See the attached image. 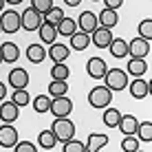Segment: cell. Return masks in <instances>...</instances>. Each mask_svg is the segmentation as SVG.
I'll return each mask as SVG.
<instances>
[{
    "label": "cell",
    "instance_id": "37",
    "mask_svg": "<svg viewBox=\"0 0 152 152\" xmlns=\"http://www.w3.org/2000/svg\"><path fill=\"white\" fill-rule=\"evenodd\" d=\"M31 7H33L35 11L44 13V11H49V9L53 7V0H31Z\"/></svg>",
    "mask_w": 152,
    "mask_h": 152
},
{
    "label": "cell",
    "instance_id": "17",
    "mask_svg": "<svg viewBox=\"0 0 152 152\" xmlns=\"http://www.w3.org/2000/svg\"><path fill=\"white\" fill-rule=\"evenodd\" d=\"M80 31H84V33H93V31L97 29V15L93 13V11H82L80 13Z\"/></svg>",
    "mask_w": 152,
    "mask_h": 152
},
{
    "label": "cell",
    "instance_id": "3",
    "mask_svg": "<svg viewBox=\"0 0 152 152\" xmlns=\"http://www.w3.org/2000/svg\"><path fill=\"white\" fill-rule=\"evenodd\" d=\"M110 102H113V91L108 86H95L88 93V104L93 108H106L110 106Z\"/></svg>",
    "mask_w": 152,
    "mask_h": 152
},
{
    "label": "cell",
    "instance_id": "39",
    "mask_svg": "<svg viewBox=\"0 0 152 152\" xmlns=\"http://www.w3.org/2000/svg\"><path fill=\"white\" fill-rule=\"evenodd\" d=\"M104 4H106L108 9H115V11H117V9L124 4V0H104Z\"/></svg>",
    "mask_w": 152,
    "mask_h": 152
},
{
    "label": "cell",
    "instance_id": "15",
    "mask_svg": "<svg viewBox=\"0 0 152 152\" xmlns=\"http://www.w3.org/2000/svg\"><path fill=\"white\" fill-rule=\"evenodd\" d=\"M97 22H99V27H106V29H113V27H117V22H119V13L115 11V9H102L97 15Z\"/></svg>",
    "mask_w": 152,
    "mask_h": 152
},
{
    "label": "cell",
    "instance_id": "12",
    "mask_svg": "<svg viewBox=\"0 0 152 152\" xmlns=\"http://www.w3.org/2000/svg\"><path fill=\"white\" fill-rule=\"evenodd\" d=\"M106 71H108V66H106V62H104L102 57H91V60L86 62V73L93 80H102Z\"/></svg>",
    "mask_w": 152,
    "mask_h": 152
},
{
    "label": "cell",
    "instance_id": "16",
    "mask_svg": "<svg viewBox=\"0 0 152 152\" xmlns=\"http://www.w3.org/2000/svg\"><path fill=\"white\" fill-rule=\"evenodd\" d=\"M106 143H108V134L91 132V134H88V141H86V152H97V150L106 148Z\"/></svg>",
    "mask_w": 152,
    "mask_h": 152
},
{
    "label": "cell",
    "instance_id": "21",
    "mask_svg": "<svg viewBox=\"0 0 152 152\" xmlns=\"http://www.w3.org/2000/svg\"><path fill=\"white\" fill-rule=\"evenodd\" d=\"M137 117L134 115H121V119H119V124H117V128L121 130L124 134H134L137 132Z\"/></svg>",
    "mask_w": 152,
    "mask_h": 152
},
{
    "label": "cell",
    "instance_id": "41",
    "mask_svg": "<svg viewBox=\"0 0 152 152\" xmlns=\"http://www.w3.org/2000/svg\"><path fill=\"white\" fill-rule=\"evenodd\" d=\"M7 97V86H4V82H0V102Z\"/></svg>",
    "mask_w": 152,
    "mask_h": 152
},
{
    "label": "cell",
    "instance_id": "43",
    "mask_svg": "<svg viewBox=\"0 0 152 152\" xmlns=\"http://www.w3.org/2000/svg\"><path fill=\"white\" fill-rule=\"evenodd\" d=\"M2 9H4V0H0V11H2Z\"/></svg>",
    "mask_w": 152,
    "mask_h": 152
},
{
    "label": "cell",
    "instance_id": "14",
    "mask_svg": "<svg viewBox=\"0 0 152 152\" xmlns=\"http://www.w3.org/2000/svg\"><path fill=\"white\" fill-rule=\"evenodd\" d=\"M128 88H130V95H132L134 99H143V97L150 95V84L145 82V80H141V77L132 80V82L128 84Z\"/></svg>",
    "mask_w": 152,
    "mask_h": 152
},
{
    "label": "cell",
    "instance_id": "42",
    "mask_svg": "<svg viewBox=\"0 0 152 152\" xmlns=\"http://www.w3.org/2000/svg\"><path fill=\"white\" fill-rule=\"evenodd\" d=\"M22 0H4V4H11V7H15V4H20Z\"/></svg>",
    "mask_w": 152,
    "mask_h": 152
},
{
    "label": "cell",
    "instance_id": "6",
    "mask_svg": "<svg viewBox=\"0 0 152 152\" xmlns=\"http://www.w3.org/2000/svg\"><path fill=\"white\" fill-rule=\"evenodd\" d=\"M51 115L55 117H69L73 113V102L66 95H60V97H51V108H49Z\"/></svg>",
    "mask_w": 152,
    "mask_h": 152
},
{
    "label": "cell",
    "instance_id": "1",
    "mask_svg": "<svg viewBox=\"0 0 152 152\" xmlns=\"http://www.w3.org/2000/svg\"><path fill=\"white\" fill-rule=\"evenodd\" d=\"M102 80H106V86L110 88V91H115V93L128 88V73L121 71V69H108L104 73Z\"/></svg>",
    "mask_w": 152,
    "mask_h": 152
},
{
    "label": "cell",
    "instance_id": "29",
    "mask_svg": "<svg viewBox=\"0 0 152 152\" xmlns=\"http://www.w3.org/2000/svg\"><path fill=\"white\" fill-rule=\"evenodd\" d=\"M119 119H121V113H119L117 108H108L106 106V110H104V124H106L108 128H117Z\"/></svg>",
    "mask_w": 152,
    "mask_h": 152
},
{
    "label": "cell",
    "instance_id": "34",
    "mask_svg": "<svg viewBox=\"0 0 152 152\" xmlns=\"http://www.w3.org/2000/svg\"><path fill=\"white\" fill-rule=\"evenodd\" d=\"M139 143H141V141L134 137V134H126L124 141H121V150L124 152H137L139 150Z\"/></svg>",
    "mask_w": 152,
    "mask_h": 152
},
{
    "label": "cell",
    "instance_id": "13",
    "mask_svg": "<svg viewBox=\"0 0 152 152\" xmlns=\"http://www.w3.org/2000/svg\"><path fill=\"white\" fill-rule=\"evenodd\" d=\"M126 73L132 75V77H143L145 73H148V62H145V57H130Z\"/></svg>",
    "mask_w": 152,
    "mask_h": 152
},
{
    "label": "cell",
    "instance_id": "5",
    "mask_svg": "<svg viewBox=\"0 0 152 152\" xmlns=\"http://www.w3.org/2000/svg\"><path fill=\"white\" fill-rule=\"evenodd\" d=\"M40 24H42V13L35 11L33 7L24 9V11L20 13V29H24V31H38Z\"/></svg>",
    "mask_w": 152,
    "mask_h": 152
},
{
    "label": "cell",
    "instance_id": "36",
    "mask_svg": "<svg viewBox=\"0 0 152 152\" xmlns=\"http://www.w3.org/2000/svg\"><path fill=\"white\" fill-rule=\"evenodd\" d=\"M139 38L152 40V20L150 18H145V20H141V22H139Z\"/></svg>",
    "mask_w": 152,
    "mask_h": 152
},
{
    "label": "cell",
    "instance_id": "30",
    "mask_svg": "<svg viewBox=\"0 0 152 152\" xmlns=\"http://www.w3.org/2000/svg\"><path fill=\"white\" fill-rule=\"evenodd\" d=\"M69 75H71V69L64 62H55L53 69H51V77L53 80H69Z\"/></svg>",
    "mask_w": 152,
    "mask_h": 152
},
{
    "label": "cell",
    "instance_id": "11",
    "mask_svg": "<svg viewBox=\"0 0 152 152\" xmlns=\"http://www.w3.org/2000/svg\"><path fill=\"white\" fill-rule=\"evenodd\" d=\"M18 110H20V108L15 106L11 99H9V102H4V99L0 102V119H2L4 124H13L15 119L20 117V113H18Z\"/></svg>",
    "mask_w": 152,
    "mask_h": 152
},
{
    "label": "cell",
    "instance_id": "40",
    "mask_svg": "<svg viewBox=\"0 0 152 152\" xmlns=\"http://www.w3.org/2000/svg\"><path fill=\"white\" fill-rule=\"evenodd\" d=\"M64 4H66V7H80L82 0H64Z\"/></svg>",
    "mask_w": 152,
    "mask_h": 152
},
{
    "label": "cell",
    "instance_id": "7",
    "mask_svg": "<svg viewBox=\"0 0 152 152\" xmlns=\"http://www.w3.org/2000/svg\"><path fill=\"white\" fill-rule=\"evenodd\" d=\"M18 143V130L13 128V124H2L0 126V148H13Z\"/></svg>",
    "mask_w": 152,
    "mask_h": 152
},
{
    "label": "cell",
    "instance_id": "25",
    "mask_svg": "<svg viewBox=\"0 0 152 152\" xmlns=\"http://www.w3.org/2000/svg\"><path fill=\"white\" fill-rule=\"evenodd\" d=\"M44 57H46V51H44V46H42V44H29L27 46V60L29 62H33V64H42Z\"/></svg>",
    "mask_w": 152,
    "mask_h": 152
},
{
    "label": "cell",
    "instance_id": "45",
    "mask_svg": "<svg viewBox=\"0 0 152 152\" xmlns=\"http://www.w3.org/2000/svg\"><path fill=\"white\" fill-rule=\"evenodd\" d=\"M93 2H97V0H93Z\"/></svg>",
    "mask_w": 152,
    "mask_h": 152
},
{
    "label": "cell",
    "instance_id": "8",
    "mask_svg": "<svg viewBox=\"0 0 152 152\" xmlns=\"http://www.w3.org/2000/svg\"><path fill=\"white\" fill-rule=\"evenodd\" d=\"M148 53H150V40L134 38L132 42H128V55L130 57H145Z\"/></svg>",
    "mask_w": 152,
    "mask_h": 152
},
{
    "label": "cell",
    "instance_id": "33",
    "mask_svg": "<svg viewBox=\"0 0 152 152\" xmlns=\"http://www.w3.org/2000/svg\"><path fill=\"white\" fill-rule=\"evenodd\" d=\"M11 102H13L18 108H22V106H29V93H27V88H13Z\"/></svg>",
    "mask_w": 152,
    "mask_h": 152
},
{
    "label": "cell",
    "instance_id": "35",
    "mask_svg": "<svg viewBox=\"0 0 152 152\" xmlns=\"http://www.w3.org/2000/svg\"><path fill=\"white\" fill-rule=\"evenodd\" d=\"M64 152H86V143H82L80 139H75V137H71L69 141H64Z\"/></svg>",
    "mask_w": 152,
    "mask_h": 152
},
{
    "label": "cell",
    "instance_id": "20",
    "mask_svg": "<svg viewBox=\"0 0 152 152\" xmlns=\"http://www.w3.org/2000/svg\"><path fill=\"white\" fill-rule=\"evenodd\" d=\"M69 53H71V49L66 44H51V49L46 51V55L51 57L53 62H66V57H69Z\"/></svg>",
    "mask_w": 152,
    "mask_h": 152
},
{
    "label": "cell",
    "instance_id": "38",
    "mask_svg": "<svg viewBox=\"0 0 152 152\" xmlns=\"http://www.w3.org/2000/svg\"><path fill=\"white\" fill-rule=\"evenodd\" d=\"M13 148H15V152H35V145L31 141H18Z\"/></svg>",
    "mask_w": 152,
    "mask_h": 152
},
{
    "label": "cell",
    "instance_id": "28",
    "mask_svg": "<svg viewBox=\"0 0 152 152\" xmlns=\"http://www.w3.org/2000/svg\"><path fill=\"white\" fill-rule=\"evenodd\" d=\"M137 139L143 141V143H150L152 141V121H141L137 124Z\"/></svg>",
    "mask_w": 152,
    "mask_h": 152
},
{
    "label": "cell",
    "instance_id": "26",
    "mask_svg": "<svg viewBox=\"0 0 152 152\" xmlns=\"http://www.w3.org/2000/svg\"><path fill=\"white\" fill-rule=\"evenodd\" d=\"M55 29H57V35H73L77 31V20L66 18V15H64V18L55 24Z\"/></svg>",
    "mask_w": 152,
    "mask_h": 152
},
{
    "label": "cell",
    "instance_id": "10",
    "mask_svg": "<svg viewBox=\"0 0 152 152\" xmlns=\"http://www.w3.org/2000/svg\"><path fill=\"white\" fill-rule=\"evenodd\" d=\"M9 86L11 88H27L29 86V73L20 66L9 71Z\"/></svg>",
    "mask_w": 152,
    "mask_h": 152
},
{
    "label": "cell",
    "instance_id": "22",
    "mask_svg": "<svg viewBox=\"0 0 152 152\" xmlns=\"http://www.w3.org/2000/svg\"><path fill=\"white\" fill-rule=\"evenodd\" d=\"M0 55H2V62H18L20 49H18V44H13V42H4V44L0 46Z\"/></svg>",
    "mask_w": 152,
    "mask_h": 152
},
{
    "label": "cell",
    "instance_id": "32",
    "mask_svg": "<svg viewBox=\"0 0 152 152\" xmlns=\"http://www.w3.org/2000/svg\"><path fill=\"white\" fill-rule=\"evenodd\" d=\"M49 108H51V95L49 97H44V95H38L33 99V110L38 113V115H44V113H49Z\"/></svg>",
    "mask_w": 152,
    "mask_h": 152
},
{
    "label": "cell",
    "instance_id": "2",
    "mask_svg": "<svg viewBox=\"0 0 152 152\" xmlns=\"http://www.w3.org/2000/svg\"><path fill=\"white\" fill-rule=\"evenodd\" d=\"M51 130H53V134L57 137V141H62V143L69 141L71 137H75V124H73L69 117H55Z\"/></svg>",
    "mask_w": 152,
    "mask_h": 152
},
{
    "label": "cell",
    "instance_id": "19",
    "mask_svg": "<svg viewBox=\"0 0 152 152\" xmlns=\"http://www.w3.org/2000/svg\"><path fill=\"white\" fill-rule=\"evenodd\" d=\"M108 49H110V55L117 57V60L128 57V42H126L124 38H113L110 44H108Z\"/></svg>",
    "mask_w": 152,
    "mask_h": 152
},
{
    "label": "cell",
    "instance_id": "24",
    "mask_svg": "<svg viewBox=\"0 0 152 152\" xmlns=\"http://www.w3.org/2000/svg\"><path fill=\"white\" fill-rule=\"evenodd\" d=\"M57 143H60V141H57V137L53 134V130H51V128H49V130H42V132H40L38 145H40L42 150H53Z\"/></svg>",
    "mask_w": 152,
    "mask_h": 152
},
{
    "label": "cell",
    "instance_id": "4",
    "mask_svg": "<svg viewBox=\"0 0 152 152\" xmlns=\"http://www.w3.org/2000/svg\"><path fill=\"white\" fill-rule=\"evenodd\" d=\"M0 29L4 33H15L20 31V13L15 9H2L0 11Z\"/></svg>",
    "mask_w": 152,
    "mask_h": 152
},
{
    "label": "cell",
    "instance_id": "44",
    "mask_svg": "<svg viewBox=\"0 0 152 152\" xmlns=\"http://www.w3.org/2000/svg\"><path fill=\"white\" fill-rule=\"evenodd\" d=\"M0 64H2V55H0Z\"/></svg>",
    "mask_w": 152,
    "mask_h": 152
},
{
    "label": "cell",
    "instance_id": "18",
    "mask_svg": "<svg viewBox=\"0 0 152 152\" xmlns=\"http://www.w3.org/2000/svg\"><path fill=\"white\" fill-rule=\"evenodd\" d=\"M38 33H40L42 44H53V42L57 40V29H55V24H49V22H44V20H42V24L38 27Z\"/></svg>",
    "mask_w": 152,
    "mask_h": 152
},
{
    "label": "cell",
    "instance_id": "23",
    "mask_svg": "<svg viewBox=\"0 0 152 152\" xmlns=\"http://www.w3.org/2000/svg\"><path fill=\"white\" fill-rule=\"evenodd\" d=\"M69 38H71V46L75 51H84L88 44H91V33H84L80 29H77L73 35H69Z\"/></svg>",
    "mask_w": 152,
    "mask_h": 152
},
{
    "label": "cell",
    "instance_id": "46",
    "mask_svg": "<svg viewBox=\"0 0 152 152\" xmlns=\"http://www.w3.org/2000/svg\"><path fill=\"white\" fill-rule=\"evenodd\" d=\"M0 33H2V29H0Z\"/></svg>",
    "mask_w": 152,
    "mask_h": 152
},
{
    "label": "cell",
    "instance_id": "9",
    "mask_svg": "<svg viewBox=\"0 0 152 152\" xmlns=\"http://www.w3.org/2000/svg\"><path fill=\"white\" fill-rule=\"evenodd\" d=\"M110 40H113V33H110V29H106V27H97L91 33V42L97 46V49H108Z\"/></svg>",
    "mask_w": 152,
    "mask_h": 152
},
{
    "label": "cell",
    "instance_id": "27",
    "mask_svg": "<svg viewBox=\"0 0 152 152\" xmlns=\"http://www.w3.org/2000/svg\"><path fill=\"white\" fill-rule=\"evenodd\" d=\"M66 93H69V82L66 80H51V84H49L51 97H60V95H66Z\"/></svg>",
    "mask_w": 152,
    "mask_h": 152
},
{
    "label": "cell",
    "instance_id": "31",
    "mask_svg": "<svg viewBox=\"0 0 152 152\" xmlns=\"http://www.w3.org/2000/svg\"><path fill=\"white\" fill-rule=\"evenodd\" d=\"M42 15H44V18H42L44 22H49V24H57L62 18H64V11H62L60 7H55V4H53V7L49 9V11H44Z\"/></svg>",
    "mask_w": 152,
    "mask_h": 152
}]
</instances>
